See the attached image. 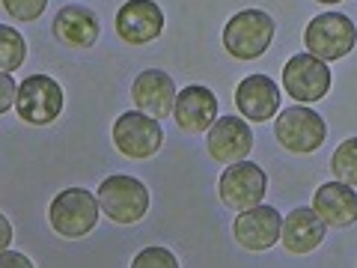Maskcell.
I'll return each mask as SVG.
<instances>
[{"mask_svg": "<svg viewBox=\"0 0 357 268\" xmlns=\"http://www.w3.org/2000/svg\"><path fill=\"white\" fill-rule=\"evenodd\" d=\"M102 203L93 191L86 188H66L48 206V221L57 236L63 239H84L96 230L98 218H102Z\"/></svg>", "mask_w": 357, "mask_h": 268, "instance_id": "obj_1", "label": "cell"}, {"mask_svg": "<svg viewBox=\"0 0 357 268\" xmlns=\"http://www.w3.org/2000/svg\"><path fill=\"white\" fill-rule=\"evenodd\" d=\"M274 39V18L262 9H241L223 27V48L236 60H256Z\"/></svg>", "mask_w": 357, "mask_h": 268, "instance_id": "obj_2", "label": "cell"}, {"mask_svg": "<svg viewBox=\"0 0 357 268\" xmlns=\"http://www.w3.org/2000/svg\"><path fill=\"white\" fill-rule=\"evenodd\" d=\"M304 45L312 57L319 60H342L357 45V27L342 13H321L307 24Z\"/></svg>", "mask_w": 357, "mask_h": 268, "instance_id": "obj_3", "label": "cell"}, {"mask_svg": "<svg viewBox=\"0 0 357 268\" xmlns=\"http://www.w3.org/2000/svg\"><path fill=\"white\" fill-rule=\"evenodd\" d=\"M98 203H102V211L114 223H134L146 215L149 191L134 176H107L98 185Z\"/></svg>", "mask_w": 357, "mask_h": 268, "instance_id": "obj_4", "label": "cell"}, {"mask_svg": "<svg viewBox=\"0 0 357 268\" xmlns=\"http://www.w3.org/2000/svg\"><path fill=\"white\" fill-rule=\"evenodd\" d=\"M274 134H277V140H280L283 149L307 155V152H316L321 143H325L328 126L316 110H310L304 105H295V107H286L283 114L277 117Z\"/></svg>", "mask_w": 357, "mask_h": 268, "instance_id": "obj_5", "label": "cell"}, {"mask_svg": "<svg viewBox=\"0 0 357 268\" xmlns=\"http://www.w3.org/2000/svg\"><path fill=\"white\" fill-rule=\"evenodd\" d=\"M331 69L325 60L312 57L310 51L304 54H295L292 60L283 66V87H286V96H292L295 102L301 105H312V102H321L331 89Z\"/></svg>", "mask_w": 357, "mask_h": 268, "instance_id": "obj_6", "label": "cell"}, {"mask_svg": "<svg viewBox=\"0 0 357 268\" xmlns=\"http://www.w3.org/2000/svg\"><path fill=\"white\" fill-rule=\"evenodd\" d=\"M15 107L30 126H51L63 114V87L51 75H30L18 87Z\"/></svg>", "mask_w": 357, "mask_h": 268, "instance_id": "obj_7", "label": "cell"}, {"mask_svg": "<svg viewBox=\"0 0 357 268\" xmlns=\"http://www.w3.org/2000/svg\"><path fill=\"white\" fill-rule=\"evenodd\" d=\"M114 143L126 158H152L164 143V131L155 117L143 110H128L114 122Z\"/></svg>", "mask_w": 357, "mask_h": 268, "instance_id": "obj_8", "label": "cell"}, {"mask_svg": "<svg viewBox=\"0 0 357 268\" xmlns=\"http://www.w3.org/2000/svg\"><path fill=\"white\" fill-rule=\"evenodd\" d=\"M218 188H220L223 206L232 211H244V209H253L262 203V197L268 191V176L259 164L236 161L223 170Z\"/></svg>", "mask_w": 357, "mask_h": 268, "instance_id": "obj_9", "label": "cell"}, {"mask_svg": "<svg viewBox=\"0 0 357 268\" xmlns=\"http://www.w3.org/2000/svg\"><path fill=\"white\" fill-rule=\"evenodd\" d=\"M232 232L244 251H253V253H262L268 248H274L280 241V232H283V218L274 206H253V209H244L238 211L236 223H232Z\"/></svg>", "mask_w": 357, "mask_h": 268, "instance_id": "obj_10", "label": "cell"}, {"mask_svg": "<svg viewBox=\"0 0 357 268\" xmlns=\"http://www.w3.org/2000/svg\"><path fill=\"white\" fill-rule=\"evenodd\" d=\"M116 33L128 45H149L164 33V13L155 0H128L116 13Z\"/></svg>", "mask_w": 357, "mask_h": 268, "instance_id": "obj_11", "label": "cell"}, {"mask_svg": "<svg viewBox=\"0 0 357 268\" xmlns=\"http://www.w3.org/2000/svg\"><path fill=\"white\" fill-rule=\"evenodd\" d=\"M208 155L220 164H236L244 161L253 149V131L248 119L238 117H223L215 119V126L208 128Z\"/></svg>", "mask_w": 357, "mask_h": 268, "instance_id": "obj_12", "label": "cell"}, {"mask_svg": "<svg viewBox=\"0 0 357 268\" xmlns=\"http://www.w3.org/2000/svg\"><path fill=\"white\" fill-rule=\"evenodd\" d=\"M176 84L173 77L161 69H146L134 77L131 84V98L137 110L149 114L155 119H167V114H173L176 107Z\"/></svg>", "mask_w": 357, "mask_h": 268, "instance_id": "obj_13", "label": "cell"}, {"mask_svg": "<svg viewBox=\"0 0 357 268\" xmlns=\"http://www.w3.org/2000/svg\"><path fill=\"white\" fill-rule=\"evenodd\" d=\"M173 117L178 122V128L188 134L208 131L218 119V98L208 87H185L182 93L176 96Z\"/></svg>", "mask_w": 357, "mask_h": 268, "instance_id": "obj_14", "label": "cell"}, {"mask_svg": "<svg viewBox=\"0 0 357 268\" xmlns=\"http://www.w3.org/2000/svg\"><path fill=\"white\" fill-rule=\"evenodd\" d=\"M236 105L244 119L265 122L280 110V87L268 75H248L236 89Z\"/></svg>", "mask_w": 357, "mask_h": 268, "instance_id": "obj_15", "label": "cell"}, {"mask_svg": "<svg viewBox=\"0 0 357 268\" xmlns=\"http://www.w3.org/2000/svg\"><path fill=\"white\" fill-rule=\"evenodd\" d=\"M325 232H328V223L319 218V211L310 209V206H301V209H295V211H289L286 215L280 241L286 244L289 253L304 256V253L316 251L319 244L325 241Z\"/></svg>", "mask_w": 357, "mask_h": 268, "instance_id": "obj_16", "label": "cell"}, {"mask_svg": "<svg viewBox=\"0 0 357 268\" xmlns=\"http://www.w3.org/2000/svg\"><path fill=\"white\" fill-rule=\"evenodd\" d=\"M312 209L319 211V218L333 230L351 227L357 221V191L345 182H325L312 197Z\"/></svg>", "mask_w": 357, "mask_h": 268, "instance_id": "obj_17", "label": "cell"}, {"mask_svg": "<svg viewBox=\"0 0 357 268\" xmlns=\"http://www.w3.org/2000/svg\"><path fill=\"white\" fill-rule=\"evenodd\" d=\"M98 33H102L98 18L86 6H63L54 18V39L66 48H93Z\"/></svg>", "mask_w": 357, "mask_h": 268, "instance_id": "obj_18", "label": "cell"}, {"mask_svg": "<svg viewBox=\"0 0 357 268\" xmlns=\"http://www.w3.org/2000/svg\"><path fill=\"white\" fill-rule=\"evenodd\" d=\"M27 60V42L13 24H0V72H18Z\"/></svg>", "mask_w": 357, "mask_h": 268, "instance_id": "obj_19", "label": "cell"}, {"mask_svg": "<svg viewBox=\"0 0 357 268\" xmlns=\"http://www.w3.org/2000/svg\"><path fill=\"white\" fill-rule=\"evenodd\" d=\"M331 170L340 182L357 188V137L342 140L331 155Z\"/></svg>", "mask_w": 357, "mask_h": 268, "instance_id": "obj_20", "label": "cell"}, {"mask_svg": "<svg viewBox=\"0 0 357 268\" xmlns=\"http://www.w3.org/2000/svg\"><path fill=\"white\" fill-rule=\"evenodd\" d=\"M3 9L15 21H36L48 9V0H3Z\"/></svg>", "mask_w": 357, "mask_h": 268, "instance_id": "obj_21", "label": "cell"}, {"mask_svg": "<svg viewBox=\"0 0 357 268\" xmlns=\"http://www.w3.org/2000/svg\"><path fill=\"white\" fill-rule=\"evenodd\" d=\"M134 268H176L178 260L167 248H146L134 256Z\"/></svg>", "mask_w": 357, "mask_h": 268, "instance_id": "obj_22", "label": "cell"}, {"mask_svg": "<svg viewBox=\"0 0 357 268\" xmlns=\"http://www.w3.org/2000/svg\"><path fill=\"white\" fill-rule=\"evenodd\" d=\"M0 84H3V96H0V114H6V110L18 102V87L13 81V72L0 75Z\"/></svg>", "mask_w": 357, "mask_h": 268, "instance_id": "obj_23", "label": "cell"}, {"mask_svg": "<svg viewBox=\"0 0 357 268\" xmlns=\"http://www.w3.org/2000/svg\"><path fill=\"white\" fill-rule=\"evenodd\" d=\"M13 265H24L30 268L33 262L27 260L24 253H13V251H0V268H13Z\"/></svg>", "mask_w": 357, "mask_h": 268, "instance_id": "obj_24", "label": "cell"}, {"mask_svg": "<svg viewBox=\"0 0 357 268\" xmlns=\"http://www.w3.org/2000/svg\"><path fill=\"white\" fill-rule=\"evenodd\" d=\"M0 230H3V239H0V251H9V241H13V227H9V218L0 215Z\"/></svg>", "mask_w": 357, "mask_h": 268, "instance_id": "obj_25", "label": "cell"}, {"mask_svg": "<svg viewBox=\"0 0 357 268\" xmlns=\"http://www.w3.org/2000/svg\"><path fill=\"white\" fill-rule=\"evenodd\" d=\"M319 3H342V0H319Z\"/></svg>", "mask_w": 357, "mask_h": 268, "instance_id": "obj_26", "label": "cell"}]
</instances>
